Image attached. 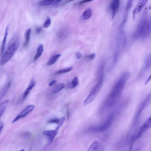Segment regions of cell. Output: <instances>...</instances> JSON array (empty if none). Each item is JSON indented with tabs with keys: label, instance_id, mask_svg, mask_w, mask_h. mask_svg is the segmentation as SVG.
<instances>
[{
	"label": "cell",
	"instance_id": "cell-1",
	"mask_svg": "<svg viewBox=\"0 0 151 151\" xmlns=\"http://www.w3.org/2000/svg\"><path fill=\"white\" fill-rule=\"evenodd\" d=\"M129 76V73L126 72L118 80L106 99L105 104L106 106H111L118 99L122 92L125 84Z\"/></svg>",
	"mask_w": 151,
	"mask_h": 151
},
{
	"label": "cell",
	"instance_id": "cell-2",
	"mask_svg": "<svg viewBox=\"0 0 151 151\" xmlns=\"http://www.w3.org/2000/svg\"><path fill=\"white\" fill-rule=\"evenodd\" d=\"M20 37L18 35H15L11 39L5 53L3 55L1 65L3 66L8 62L13 56L19 47Z\"/></svg>",
	"mask_w": 151,
	"mask_h": 151
},
{
	"label": "cell",
	"instance_id": "cell-3",
	"mask_svg": "<svg viewBox=\"0 0 151 151\" xmlns=\"http://www.w3.org/2000/svg\"><path fill=\"white\" fill-rule=\"evenodd\" d=\"M151 29V15L147 11L141 16L136 31V35L139 37L146 36Z\"/></svg>",
	"mask_w": 151,
	"mask_h": 151
},
{
	"label": "cell",
	"instance_id": "cell-4",
	"mask_svg": "<svg viewBox=\"0 0 151 151\" xmlns=\"http://www.w3.org/2000/svg\"><path fill=\"white\" fill-rule=\"evenodd\" d=\"M100 73L98 82L83 102V105L84 106L91 102L96 97L101 90L103 81V72Z\"/></svg>",
	"mask_w": 151,
	"mask_h": 151
},
{
	"label": "cell",
	"instance_id": "cell-5",
	"mask_svg": "<svg viewBox=\"0 0 151 151\" xmlns=\"http://www.w3.org/2000/svg\"><path fill=\"white\" fill-rule=\"evenodd\" d=\"M113 118V115L111 114L103 124L98 127H93L90 128V131L94 132H102L108 129L111 124Z\"/></svg>",
	"mask_w": 151,
	"mask_h": 151
},
{
	"label": "cell",
	"instance_id": "cell-6",
	"mask_svg": "<svg viewBox=\"0 0 151 151\" xmlns=\"http://www.w3.org/2000/svg\"><path fill=\"white\" fill-rule=\"evenodd\" d=\"M148 0H138L132 12V18H135L137 15L139 13L146 5Z\"/></svg>",
	"mask_w": 151,
	"mask_h": 151
},
{
	"label": "cell",
	"instance_id": "cell-7",
	"mask_svg": "<svg viewBox=\"0 0 151 151\" xmlns=\"http://www.w3.org/2000/svg\"><path fill=\"white\" fill-rule=\"evenodd\" d=\"M151 127V119L149 117L147 119L145 123L139 128L138 133L135 136V139L139 137L146 131Z\"/></svg>",
	"mask_w": 151,
	"mask_h": 151
},
{
	"label": "cell",
	"instance_id": "cell-8",
	"mask_svg": "<svg viewBox=\"0 0 151 151\" xmlns=\"http://www.w3.org/2000/svg\"><path fill=\"white\" fill-rule=\"evenodd\" d=\"M35 106L33 105H30L27 106L19 114H18L12 121L14 123L21 118L26 116L31 112L34 109Z\"/></svg>",
	"mask_w": 151,
	"mask_h": 151
},
{
	"label": "cell",
	"instance_id": "cell-9",
	"mask_svg": "<svg viewBox=\"0 0 151 151\" xmlns=\"http://www.w3.org/2000/svg\"><path fill=\"white\" fill-rule=\"evenodd\" d=\"M119 1V0H111L110 7L112 11V20L114 19L118 10Z\"/></svg>",
	"mask_w": 151,
	"mask_h": 151
},
{
	"label": "cell",
	"instance_id": "cell-10",
	"mask_svg": "<svg viewBox=\"0 0 151 151\" xmlns=\"http://www.w3.org/2000/svg\"><path fill=\"white\" fill-rule=\"evenodd\" d=\"M43 134L46 136L50 142L53 141L57 134V130H46L43 132Z\"/></svg>",
	"mask_w": 151,
	"mask_h": 151
},
{
	"label": "cell",
	"instance_id": "cell-11",
	"mask_svg": "<svg viewBox=\"0 0 151 151\" xmlns=\"http://www.w3.org/2000/svg\"><path fill=\"white\" fill-rule=\"evenodd\" d=\"M36 84L35 81L32 79L27 89L25 90L23 96V99H25L29 94V91L34 87Z\"/></svg>",
	"mask_w": 151,
	"mask_h": 151
},
{
	"label": "cell",
	"instance_id": "cell-12",
	"mask_svg": "<svg viewBox=\"0 0 151 151\" xmlns=\"http://www.w3.org/2000/svg\"><path fill=\"white\" fill-rule=\"evenodd\" d=\"M61 55V54H58L52 56L47 62V66H50L54 64Z\"/></svg>",
	"mask_w": 151,
	"mask_h": 151
},
{
	"label": "cell",
	"instance_id": "cell-13",
	"mask_svg": "<svg viewBox=\"0 0 151 151\" xmlns=\"http://www.w3.org/2000/svg\"><path fill=\"white\" fill-rule=\"evenodd\" d=\"M8 26H7L5 29L4 37L1 44V55L3 53V52L4 51L5 47L6 46L7 37L8 35Z\"/></svg>",
	"mask_w": 151,
	"mask_h": 151
},
{
	"label": "cell",
	"instance_id": "cell-14",
	"mask_svg": "<svg viewBox=\"0 0 151 151\" xmlns=\"http://www.w3.org/2000/svg\"><path fill=\"white\" fill-rule=\"evenodd\" d=\"M43 50V46L42 44H40L38 47L36 55H35L34 61H36L41 56Z\"/></svg>",
	"mask_w": 151,
	"mask_h": 151
},
{
	"label": "cell",
	"instance_id": "cell-15",
	"mask_svg": "<svg viewBox=\"0 0 151 151\" xmlns=\"http://www.w3.org/2000/svg\"><path fill=\"white\" fill-rule=\"evenodd\" d=\"M31 31V28L28 29L25 33L24 36L25 41L24 44V47H26L28 44L30 38V35Z\"/></svg>",
	"mask_w": 151,
	"mask_h": 151
},
{
	"label": "cell",
	"instance_id": "cell-16",
	"mask_svg": "<svg viewBox=\"0 0 151 151\" xmlns=\"http://www.w3.org/2000/svg\"><path fill=\"white\" fill-rule=\"evenodd\" d=\"M92 14L91 9L88 8L86 9L83 12L82 15L83 19L84 20L89 19L92 16Z\"/></svg>",
	"mask_w": 151,
	"mask_h": 151
},
{
	"label": "cell",
	"instance_id": "cell-17",
	"mask_svg": "<svg viewBox=\"0 0 151 151\" xmlns=\"http://www.w3.org/2000/svg\"><path fill=\"white\" fill-rule=\"evenodd\" d=\"M65 84L63 83H60L57 85L53 89L52 92L54 93L59 92L65 88Z\"/></svg>",
	"mask_w": 151,
	"mask_h": 151
},
{
	"label": "cell",
	"instance_id": "cell-18",
	"mask_svg": "<svg viewBox=\"0 0 151 151\" xmlns=\"http://www.w3.org/2000/svg\"><path fill=\"white\" fill-rule=\"evenodd\" d=\"M9 101L8 100H6L1 103L0 105V115L1 116L4 112Z\"/></svg>",
	"mask_w": 151,
	"mask_h": 151
},
{
	"label": "cell",
	"instance_id": "cell-19",
	"mask_svg": "<svg viewBox=\"0 0 151 151\" xmlns=\"http://www.w3.org/2000/svg\"><path fill=\"white\" fill-rule=\"evenodd\" d=\"M10 84L11 83L9 81L1 91L0 95V100L1 99L7 92L10 86Z\"/></svg>",
	"mask_w": 151,
	"mask_h": 151
},
{
	"label": "cell",
	"instance_id": "cell-20",
	"mask_svg": "<svg viewBox=\"0 0 151 151\" xmlns=\"http://www.w3.org/2000/svg\"><path fill=\"white\" fill-rule=\"evenodd\" d=\"M99 145V142L97 141H94L90 146L87 150L88 151H96Z\"/></svg>",
	"mask_w": 151,
	"mask_h": 151
},
{
	"label": "cell",
	"instance_id": "cell-21",
	"mask_svg": "<svg viewBox=\"0 0 151 151\" xmlns=\"http://www.w3.org/2000/svg\"><path fill=\"white\" fill-rule=\"evenodd\" d=\"M55 0H42L39 2V4L42 6H47L51 4Z\"/></svg>",
	"mask_w": 151,
	"mask_h": 151
},
{
	"label": "cell",
	"instance_id": "cell-22",
	"mask_svg": "<svg viewBox=\"0 0 151 151\" xmlns=\"http://www.w3.org/2000/svg\"><path fill=\"white\" fill-rule=\"evenodd\" d=\"M134 0H127L126 5L125 6V9L126 11V15L127 12L131 8L133 3Z\"/></svg>",
	"mask_w": 151,
	"mask_h": 151
},
{
	"label": "cell",
	"instance_id": "cell-23",
	"mask_svg": "<svg viewBox=\"0 0 151 151\" xmlns=\"http://www.w3.org/2000/svg\"><path fill=\"white\" fill-rule=\"evenodd\" d=\"M78 84V78L75 77L72 82L69 84V87L70 88H73L76 87Z\"/></svg>",
	"mask_w": 151,
	"mask_h": 151
},
{
	"label": "cell",
	"instance_id": "cell-24",
	"mask_svg": "<svg viewBox=\"0 0 151 151\" xmlns=\"http://www.w3.org/2000/svg\"><path fill=\"white\" fill-rule=\"evenodd\" d=\"M73 67L71 66L60 69L57 71L55 74H56L66 73L70 71L73 69Z\"/></svg>",
	"mask_w": 151,
	"mask_h": 151
},
{
	"label": "cell",
	"instance_id": "cell-25",
	"mask_svg": "<svg viewBox=\"0 0 151 151\" xmlns=\"http://www.w3.org/2000/svg\"><path fill=\"white\" fill-rule=\"evenodd\" d=\"M65 120V118L63 117L59 119V121L58 124V126L56 127V130H58L62 125Z\"/></svg>",
	"mask_w": 151,
	"mask_h": 151
},
{
	"label": "cell",
	"instance_id": "cell-26",
	"mask_svg": "<svg viewBox=\"0 0 151 151\" xmlns=\"http://www.w3.org/2000/svg\"><path fill=\"white\" fill-rule=\"evenodd\" d=\"M51 23V20L50 18H48L45 22L43 26L45 28H48L50 25Z\"/></svg>",
	"mask_w": 151,
	"mask_h": 151
},
{
	"label": "cell",
	"instance_id": "cell-27",
	"mask_svg": "<svg viewBox=\"0 0 151 151\" xmlns=\"http://www.w3.org/2000/svg\"><path fill=\"white\" fill-rule=\"evenodd\" d=\"M59 121V119L57 118L49 120L48 121L49 123H54L58 124Z\"/></svg>",
	"mask_w": 151,
	"mask_h": 151
},
{
	"label": "cell",
	"instance_id": "cell-28",
	"mask_svg": "<svg viewBox=\"0 0 151 151\" xmlns=\"http://www.w3.org/2000/svg\"><path fill=\"white\" fill-rule=\"evenodd\" d=\"M95 54L92 53L86 56V58L90 60H93L95 57Z\"/></svg>",
	"mask_w": 151,
	"mask_h": 151
},
{
	"label": "cell",
	"instance_id": "cell-29",
	"mask_svg": "<svg viewBox=\"0 0 151 151\" xmlns=\"http://www.w3.org/2000/svg\"><path fill=\"white\" fill-rule=\"evenodd\" d=\"M93 0H83L82 1H81V2H80L79 3V4L80 5H81L83 4H84V3H86L90 2L91 1H93Z\"/></svg>",
	"mask_w": 151,
	"mask_h": 151
},
{
	"label": "cell",
	"instance_id": "cell-30",
	"mask_svg": "<svg viewBox=\"0 0 151 151\" xmlns=\"http://www.w3.org/2000/svg\"><path fill=\"white\" fill-rule=\"evenodd\" d=\"M56 82V81L55 80H53L51 81L49 83V86H51L54 85Z\"/></svg>",
	"mask_w": 151,
	"mask_h": 151
},
{
	"label": "cell",
	"instance_id": "cell-31",
	"mask_svg": "<svg viewBox=\"0 0 151 151\" xmlns=\"http://www.w3.org/2000/svg\"><path fill=\"white\" fill-rule=\"evenodd\" d=\"M42 31V28L40 27H37L36 28V32L37 33H40Z\"/></svg>",
	"mask_w": 151,
	"mask_h": 151
},
{
	"label": "cell",
	"instance_id": "cell-32",
	"mask_svg": "<svg viewBox=\"0 0 151 151\" xmlns=\"http://www.w3.org/2000/svg\"><path fill=\"white\" fill-rule=\"evenodd\" d=\"M76 57L78 58H80L81 57V55L79 52H77L76 53Z\"/></svg>",
	"mask_w": 151,
	"mask_h": 151
},
{
	"label": "cell",
	"instance_id": "cell-33",
	"mask_svg": "<svg viewBox=\"0 0 151 151\" xmlns=\"http://www.w3.org/2000/svg\"><path fill=\"white\" fill-rule=\"evenodd\" d=\"M4 124L3 122H1L0 126V132H1V130H2L3 127H4Z\"/></svg>",
	"mask_w": 151,
	"mask_h": 151
},
{
	"label": "cell",
	"instance_id": "cell-34",
	"mask_svg": "<svg viewBox=\"0 0 151 151\" xmlns=\"http://www.w3.org/2000/svg\"><path fill=\"white\" fill-rule=\"evenodd\" d=\"M74 0H67L65 1V4H66Z\"/></svg>",
	"mask_w": 151,
	"mask_h": 151
},
{
	"label": "cell",
	"instance_id": "cell-35",
	"mask_svg": "<svg viewBox=\"0 0 151 151\" xmlns=\"http://www.w3.org/2000/svg\"><path fill=\"white\" fill-rule=\"evenodd\" d=\"M62 0H56V3H59Z\"/></svg>",
	"mask_w": 151,
	"mask_h": 151
},
{
	"label": "cell",
	"instance_id": "cell-36",
	"mask_svg": "<svg viewBox=\"0 0 151 151\" xmlns=\"http://www.w3.org/2000/svg\"><path fill=\"white\" fill-rule=\"evenodd\" d=\"M148 9L150 10L151 9V4H150L149 7V8H148Z\"/></svg>",
	"mask_w": 151,
	"mask_h": 151
},
{
	"label": "cell",
	"instance_id": "cell-37",
	"mask_svg": "<svg viewBox=\"0 0 151 151\" xmlns=\"http://www.w3.org/2000/svg\"><path fill=\"white\" fill-rule=\"evenodd\" d=\"M149 118L151 119V115L149 117Z\"/></svg>",
	"mask_w": 151,
	"mask_h": 151
},
{
	"label": "cell",
	"instance_id": "cell-38",
	"mask_svg": "<svg viewBox=\"0 0 151 151\" xmlns=\"http://www.w3.org/2000/svg\"><path fill=\"white\" fill-rule=\"evenodd\" d=\"M24 150H20V151H24Z\"/></svg>",
	"mask_w": 151,
	"mask_h": 151
},
{
	"label": "cell",
	"instance_id": "cell-39",
	"mask_svg": "<svg viewBox=\"0 0 151 151\" xmlns=\"http://www.w3.org/2000/svg\"><path fill=\"white\" fill-rule=\"evenodd\" d=\"M150 95H151V92H150Z\"/></svg>",
	"mask_w": 151,
	"mask_h": 151
}]
</instances>
